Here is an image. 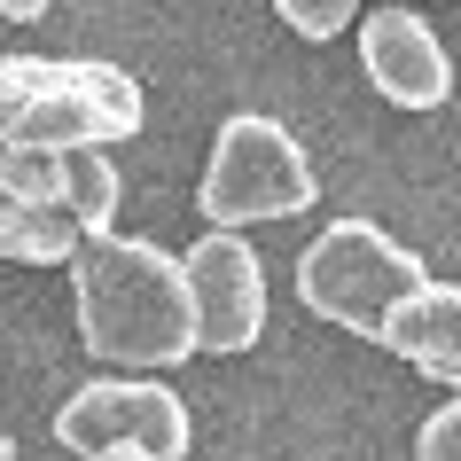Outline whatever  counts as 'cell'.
Wrapping results in <instances>:
<instances>
[{"instance_id": "1", "label": "cell", "mask_w": 461, "mask_h": 461, "mask_svg": "<svg viewBox=\"0 0 461 461\" xmlns=\"http://www.w3.org/2000/svg\"><path fill=\"white\" fill-rule=\"evenodd\" d=\"M71 297H78V344L118 367H180L195 360V305L188 274L149 235L102 227L71 250Z\"/></svg>"}, {"instance_id": "2", "label": "cell", "mask_w": 461, "mask_h": 461, "mask_svg": "<svg viewBox=\"0 0 461 461\" xmlns=\"http://www.w3.org/2000/svg\"><path fill=\"white\" fill-rule=\"evenodd\" d=\"M149 102L118 63L95 55H0V149H110L141 133Z\"/></svg>"}, {"instance_id": "3", "label": "cell", "mask_w": 461, "mask_h": 461, "mask_svg": "<svg viewBox=\"0 0 461 461\" xmlns=\"http://www.w3.org/2000/svg\"><path fill=\"white\" fill-rule=\"evenodd\" d=\"M422 282H430L422 250H407L375 219H329L313 243L297 250V297H305V313L337 321L352 337H375Z\"/></svg>"}, {"instance_id": "4", "label": "cell", "mask_w": 461, "mask_h": 461, "mask_svg": "<svg viewBox=\"0 0 461 461\" xmlns=\"http://www.w3.org/2000/svg\"><path fill=\"white\" fill-rule=\"evenodd\" d=\"M313 195H321V180H313V157L297 149V133H290L282 118L243 110V118L219 125L195 203H203L212 227H258V219L313 212Z\"/></svg>"}, {"instance_id": "5", "label": "cell", "mask_w": 461, "mask_h": 461, "mask_svg": "<svg viewBox=\"0 0 461 461\" xmlns=\"http://www.w3.org/2000/svg\"><path fill=\"white\" fill-rule=\"evenodd\" d=\"M55 438H63V454H86V461H188L195 414L157 375H102V384L63 399Z\"/></svg>"}, {"instance_id": "6", "label": "cell", "mask_w": 461, "mask_h": 461, "mask_svg": "<svg viewBox=\"0 0 461 461\" xmlns=\"http://www.w3.org/2000/svg\"><path fill=\"white\" fill-rule=\"evenodd\" d=\"M180 274L195 305V352H250L267 329V267L243 243V227H203Z\"/></svg>"}, {"instance_id": "7", "label": "cell", "mask_w": 461, "mask_h": 461, "mask_svg": "<svg viewBox=\"0 0 461 461\" xmlns=\"http://www.w3.org/2000/svg\"><path fill=\"white\" fill-rule=\"evenodd\" d=\"M0 188L24 195V203H48L78 227V235H102L118 219V165L86 141H63V149H0Z\"/></svg>"}, {"instance_id": "8", "label": "cell", "mask_w": 461, "mask_h": 461, "mask_svg": "<svg viewBox=\"0 0 461 461\" xmlns=\"http://www.w3.org/2000/svg\"><path fill=\"white\" fill-rule=\"evenodd\" d=\"M360 63H367V86L399 110H438L454 95V55L414 8H375L360 16Z\"/></svg>"}, {"instance_id": "9", "label": "cell", "mask_w": 461, "mask_h": 461, "mask_svg": "<svg viewBox=\"0 0 461 461\" xmlns=\"http://www.w3.org/2000/svg\"><path fill=\"white\" fill-rule=\"evenodd\" d=\"M375 344L399 352L407 367H422V375H438V384H461V282H422L375 329Z\"/></svg>"}, {"instance_id": "10", "label": "cell", "mask_w": 461, "mask_h": 461, "mask_svg": "<svg viewBox=\"0 0 461 461\" xmlns=\"http://www.w3.org/2000/svg\"><path fill=\"white\" fill-rule=\"evenodd\" d=\"M86 243L63 212L48 203H24V195L0 188V258H16V267H71V250Z\"/></svg>"}, {"instance_id": "11", "label": "cell", "mask_w": 461, "mask_h": 461, "mask_svg": "<svg viewBox=\"0 0 461 461\" xmlns=\"http://www.w3.org/2000/svg\"><path fill=\"white\" fill-rule=\"evenodd\" d=\"M274 8L297 40H337V32L360 24V0H274Z\"/></svg>"}, {"instance_id": "12", "label": "cell", "mask_w": 461, "mask_h": 461, "mask_svg": "<svg viewBox=\"0 0 461 461\" xmlns=\"http://www.w3.org/2000/svg\"><path fill=\"white\" fill-rule=\"evenodd\" d=\"M414 461H461V399H446V407L414 430Z\"/></svg>"}, {"instance_id": "13", "label": "cell", "mask_w": 461, "mask_h": 461, "mask_svg": "<svg viewBox=\"0 0 461 461\" xmlns=\"http://www.w3.org/2000/svg\"><path fill=\"white\" fill-rule=\"evenodd\" d=\"M0 16H8V24H40V16H48V0H0Z\"/></svg>"}, {"instance_id": "14", "label": "cell", "mask_w": 461, "mask_h": 461, "mask_svg": "<svg viewBox=\"0 0 461 461\" xmlns=\"http://www.w3.org/2000/svg\"><path fill=\"white\" fill-rule=\"evenodd\" d=\"M0 461H16V446H8V438H0Z\"/></svg>"}]
</instances>
